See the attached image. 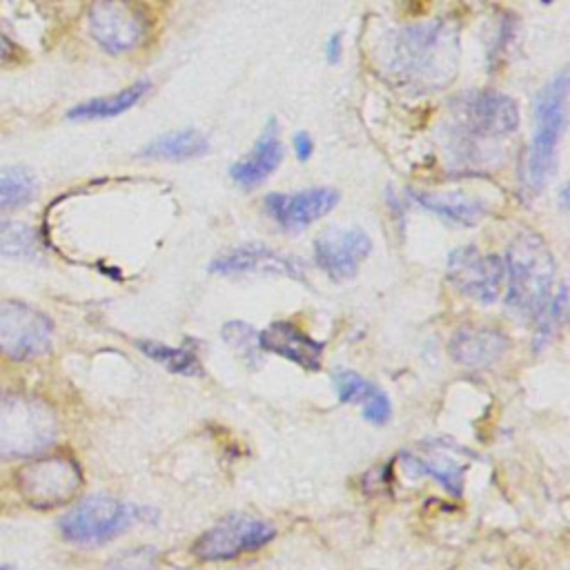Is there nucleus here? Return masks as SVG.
I'll return each instance as SVG.
<instances>
[{"label":"nucleus","mask_w":570,"mask_h":570,"mask_svg":"<svg viewBox=\"0 0 570 570\" xmlns=\"http://www.w3.org/2000/svg\"><path fill=\"white\" fill-rule=\"evenodd\" d=\"M276 537V528L258 517L229 514L205 530L191 546L200 561H227L261 550Z\"/></svg>","instance_id":"423d86ee"},{"label":"nucleus","mask_w":570,"mask_h":570,"mask_svg":"<svg viewBox=\"0 0 570 570\" xmlns=\"http://www.w3.org/2000/svg\"><path fill=\"white\" fill-rule=\"evenodd\" d=\"M338 203V191L330 187H314L294 194H267V214L285 229H303L309 223L323 218Z\"/></svg>","instance_id":"2eb2a0df"},{"label":"nucleus","mask_w":570,"mask_h":570,"mask_svg":"<svg viewBox=\"0 0 570 570\" xmlns=\"http://www.w3.org/2000/svg\"><path fill=\"white\" fill-rule=\"evenodd\" d=\"M381 69L403 91L432 94L448 87L459 69V33L445 20L392 31L379 53Z\"/></svg>","instance_id":"f257e3e1"},{"label":"nucleus","mask_w":570,"mask_h":570,"mask_svg":"<svg viewBox=\"0 0 570 570\" xmlns=\"http://www.w3.org/2000/svg\"><path fill=\"white\" fill-rule=\"evenodd\" d=\"M18 490L22 499L40 510L67 503L82 483L78 465L67 456H42L18 470Z\"/></svg>","instance_id":"0eeeda50"},{"label":"nucleus","mask_w":570,"mask_h":570,"mask_svg":"<svg viewBox=\"0 0 570 570\" xmlns=\"http://www.w3.org/2000/svg\"><path fill=\"white\" fill-rule=\"evenodd\" d=\"M11 51H13V45H11V40L4 36V31H2V27H0V62L9 60V58H11Z\"/></svg>","instance_id":"7c9ffc66"},{"label":"nucleus","mask_w":570,"mask_h":570,"mask_svg":"<svg viewBox=\"0 0 570 570\" xmlns=\"http://www.w3.org/2000/svg\"><path fill=\"white\" fill-rule=\"evenodd\" d=\"M36 194V180L24 167H0V209H13L29 203Z\"/></svg>","instance_id":"b1692460"},{"label":"nucleus","mask_w":570,"mask_h":570,"mask_svg":"<svg viewBox=\"0 0 570 570\" xmlns=\"http://www.w3.org/2000/svg\"><path fill=\"white\" fill-rule=\"evenodd\" d=\"M566 312H568V289H566V285H561L557 296H550V301L537 316V334H534L532 350L539 352L546 347V343H550L557 327H561L566 323Z\"/></svg>","instance_id":"393cba45"},{"label":"nucleus","mask_w":570,"mask_h":570,"mask_svg":"<svg viewBox=\"0 0 570 570\" xmlns=\"http://www.w3.org/2000/svg\"><path fill=\"white\" fill-rule=\"evenodd\" d=\"M209 272L214 274H281L289 278H305V265L301 258L281 254L267 245H240L218 254L209 263Z\"/></svg>","instance_id":"4468645a"},{"label":"nucleus","mask_w":570,"mask_h":570,"mask_svg":"<svg viewBox=\"0 0 570 570\" xmlns=\"http://www.w3.org/2000/svg\"><path fill=\"white\" fill-rule=\"evenodd\" d=\"M58 436L53 410L29 394L0 396V459H27L45 452Z\"/></svg>","instance_id":"7ed1b4c3"},{"label":"nucleus","mask_w":570,"mask_h":570,"mask_svg":"<svg viewBox=\"0 0 570 570\" xmlns=\"http://www.w3.org/2000/svg\"><path fill=\"white\" fill-rule=\"evenodd\" d=\"M149 89V80H138L131 87L114 94V96H102L87 100L82 105H76L67 116L71 120H96V118H111L118 116L127 109H131Z\"/></svg>","instance_id":"4be33fe9"},{"label":"nucleus","mask_w":570,"mask_h":570,"mask_svg":"<svg viewBox=\"0 0 570 570\" xmlns=\"http://www.w3.org/2000/svg\"><path fill=\"white\" fill-rule=\"evenodd\" d=\"M118 570H154L156 566V552L151 548H140V550H129L120 554L114 563Z\"/></svg>","instance_id":"cd10ccee"},{"label":"nucleus","mask_w":570,"mask_h":570,"mask_svg":"<svg viewBox=\"0 0 570 570\" xmlns=\"http://www.w3.org/2000/svg\"><path fill=\"white\" fill-rule=\"evenodd\" d=\"M87 18L94 40L111 53L131 51L145 38V18L129 0H94Z\"/></svg>","instance_id":"f8f14e48"},{"label":"nucleus","mask_w":570,"mask_h":570,"mask_svg":"<svg viewBox=\"0 0 570 570\" xmlns=\"http://www.w3.org/2000/svg\"><path fill=\"white\" fill-rule=\"evenodd\" d=\"M454 125L463 136L503 138L517 131L519 107L494 89L468 91L454 102Z\"/></svg>","instance_id":"6e6552de"},{"label":"nucleus","mask_w":570,"mask_h":570,"mask_svg":"<svg viewBox=\"0 0 570 570\" xmlns=\"http://www.w3.org/2000/svg\"><path fill=\"white\" fill-rule=\"evenodd\" d=\"M258 345L263 352L276 354L296 363L307 372H318L323 363L325 345L312 338L292 321H274L263 332H258Z\"/></svg>","instance_id":"dca6fc26"},{"label":"nucleus","mask_w":570,"mask_h":570,"mask_svg":"<svg viewBox=\"0 0 570 570\" xmlns=\"http://www.w3.org/2000/svg\"><path fill=\"white\" fill-rule=\"evenodd\" d=\"M543 2H550V0H543Z\"/></svg>","instance_id":"473e14b6"},{"label":"nucleus","mask_w":570,"mask_h":570,"mask_svg":"<svg viewBox=\"0 0 570 570\" xmlns=\"http://www.w3.org/2000/svg\"><path fill=\"white\" fill-rule=\"evenodd\" d=\"M136 345L145 356L160 363L163 367H167L174 374H183V376H200L203 374L198 356L189 350L171 347V345H165L158 341H138Z\"/></svg>","instance_id":"5701e85b"},{"label":"nucleus","mask_w":570,"mask_h":570,"mask_svg":"<svg viewBox=\"0 0 570 570\" xmlns=\"http://www.w3.org/2000/svg\"><path fill=\"white\" fill-rule=\"evenodd\" d=\"M341 53H343V36L341 33H332L327 38V45H325V56L334 65V62L341 60Z\"/></svg>","instance_id":"c756f323"},{"label":"nucleus","mask_w":570,"mask_h":570,"mask_svg":"<svg viewBox=\"0 0 570 570\" xmlns=\"http://www.w3.org/2000/svg\"><path fill=\"white\" fill-rule=\"evenodd\" d=\"M401 456L407 472L414 476H432L452 497H461L474 452L450 439H430L419 443L414 450H405Z\"/></svg>","instance_id":"9d476101"},{"label":"nucleus","mask_w":570,"mask_h":570,"mask_svg":"<svg viewBox=\"0 0 570 570\" xmlns=\"http://www.w3.org/2000/svg\"><path fill=\"white\" fill-rule=\"evenodd\" d=\"M566 100H568V73L561 71L552 78L537 98L534 105V136L525 160V187L530 194H539L557 167V147L566 129Z\"/></svg>","instance_id":"20e7f679"},{"label":"nucleus","mask_w":570,"mask_h":570,"mask_svg":"<svg viewBox=\"0 0 570 570\" xmlns=\"http://www.w3.org/2000/svg\"><path fill=\"white\" fill-rule=\"evenodd\" d=\"M412 198L434 212L436 216L459 223V225H474L485 216V205L476 198L461 196V194H423V191H412Z\"/></svg>","instance_id":"aec40b11"},{"label":"nucleus","mask_w":570,"mask_h":570,"mask_svg":"<svg viewBox=\"0 0 570 570\" xmlns=\"http://www.w3.org/2000/svg\"><path fill=\"white\" fill-rule=\"evenodd\" d=\"M448 278L461 294L490 305L499 298L505 263L499 254H483L474 245L456 247L448 256Z\"/></svg>","instance_id":"9b49d317"},{"label":"nucleus","mask_w":570,"mask_h":570,"mask_svg":"<svg viewBox=\"0 0 570 570\" xmlns=\"http://www.w3.org/2000/svg\"><path fill=\"white\" fill-rule=\"evenodd\" d=\"M332 381H334L338 401L341 403H358L363 407L365 421H370L374 425H385L390 421L392 401L379 385H374L372 381H367L365 376H361L358 372H352V370L334 372Z\"/></svg>","instance_id":"6ab92c4d"},{"label":"nucleus","mask_w":570,"mask_h":570,"mask_svg":"<svg viewBox=\"0 0 570 570\" xmlns=\"http://www.w3.org/2000/svg\"><path fill=\"white\" fill-rule=\"evenodd\" d=\"M209 151L207 138L196 129H178L151 140L140 149L145 158H167V160H189L205 156Z\"/></svg>","instance_id":"412c9836"},{"label":"nucleus","mask_w":570,"mask_h":570,"mask_svg":"<svg viewBox=\"0 0 570 570\" xmlns=\"http://www.w3.org/2000/svg\"><path fill=\"white\" fill-rule=\"evenodd\" d=\"M292 145H294V154H296V158L301 163L309 160V156L314 154V140H312V136L307 131H296Z\"/></svg>","instance_id":"c85d7f7f"},{"label":"nucleus","mask_w":570,"mask_h":570,"mask_svg":"<svg viewBox=\"0 0 570 570\" xmlns=\"http://www.w3.org/2000/svg\"><path fill=\"white\" fill-rule=\"evenodd\" d=\"M508 334L492 325L468 323L450 338V356L463 367H490L508 352Z\"/></svg>","instance_id":"f3484780"},{"label":"nucleus","mask_w":570,"mask_h":570,"mask_svg":"<svg viewBox=\"0 0 570 570\" xmlns=\"http://www.w3.org/2000/svg\"><path fill=\"white\" fill-rule=\"evenodd\" d=\"M223 341L249 365L258 367L261 363V345H258V332L247 325L245 321H229L223 325Z\"/></svg>","instance_id":"a878e982"},{"label":"nucleus","mask_w":570,"mask_h":570,"mask_svg":"<svg viewBox=\"0 0 570 570\" xmlns=\"http://www.w3.org/2000/svg\"><path fill=\"white\" fill-rule=\"evenodd\" d=\"M51 345V323L38 309L4 301L0 303V354L11 361H29Z\"/></svg>","instance_id":"1a4fd4ad"},{"label":"nucleus","mask_w":570,"mask_h":570,"mask_svg":"<svg viewBox=\"0 0 570 570\" xmlns=\"http://www.w3.org/2000/svg\"><path fill=\"white\" fill-rule=\"evenodd\" d=\"M36 247V238L29 227L20 223L0 220V254L11 256H27Z\"/></svg>","instance_id":"bb28decb"},{"label":"nucleus","mask_w":570,"mask_h":570,"mask_svg":"<svg viewBox=\"0 0 570 570\" xmlns=\"http://www.w3.org/2000/svg\"><path fill=\"white\" fill-rule=\"evenodd\" d=\"M140 514L138 505L96 494L76 503L60 519V532L73 543H105L131 528Z\"/></svg>","instance_id":"39448f33"},{"label":"nucleus","mask_w":570,"mask_h":570,"mask_svg":"<svg viewBox=\"0 0 570 570\" xmlns=\"http://www.w3.org/2000/svg\"><path fill=\"white\" fill-rule=\"evenodd\" d=\"M508 309L525 321H537L552 296L557 261L537 232H519L505 254Z\"/></svg>","instance_id":"f03ea898"},{"label":"nucleus","mask_w":570,"mask_h":570,"mask_svg":"<svg viewBox=\"0 0 570 570\" xmlns=\"http://www.w3.org/2000/svg\"><path fill=\"white\" fill-rule=\"evenodd\" d=\"M283 160V142L278 138V125L272 118L258 136L252 154L229 167V176L245 189L258 187Z\"/></svg>","instance_id":"a211bd4d"},{"label":"nucleus","mask_w":570,"mask_h":570,"mask_svg":"<svg viewBox=\"0 0 570 570\" xmlns=\"http://www.w3.org/2000/svg\"><path fill=\"white\" fill-rule=\"evenodd\" d=\"M0 570H9V568H7V566H0Z\"/></svg>","instance_id":"2f4dec72"},{"label":"nucleus","mask_w":570,"mask_h":570,"mask_svg":"<svg viewBox=\"0 0 570 570\" xmlns=\"http://www.w3.org/2000/svg\"><path fill=\"white\" fill-rule=\"evenodd\" d=\"M372 240L363 229H325L314 240L316 265L336 283L356 276L358 265L370 256Z\"/></svg>","instance_id":"ddd939ff"}]
</instances>
